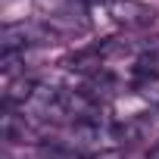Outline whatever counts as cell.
Segmentation results:
<instances>
[{"label": "cell", "instance_id": "7a4b0ae2", "mask_svg": "<svg viewBox=\"0 0 159 159\" xmlns=\"http://www.w3.org/2000/svg\"><path fill=\"white\" fill-rule=\"evenodd\" d=\"M41 159H81V156H78L75 150H69V147H44Z\"/></svg>", "mask_w": 159, "mask_h": 159}, {"label": "cell", "instance_id": "6da1fadb", "mask_svg": "<svg viewBox=\"0 0 159 159\" xmlns=\"http://www.w3.org/2000/svg\"><path fill=\"white\" fill-rule=\"evenodd\" d=\"M103 10L116 25L125 28H147L156 22V10L140 0H103Z\"/></svg>", "mask_w": 159, "mask_h": 159}]
</instances>
